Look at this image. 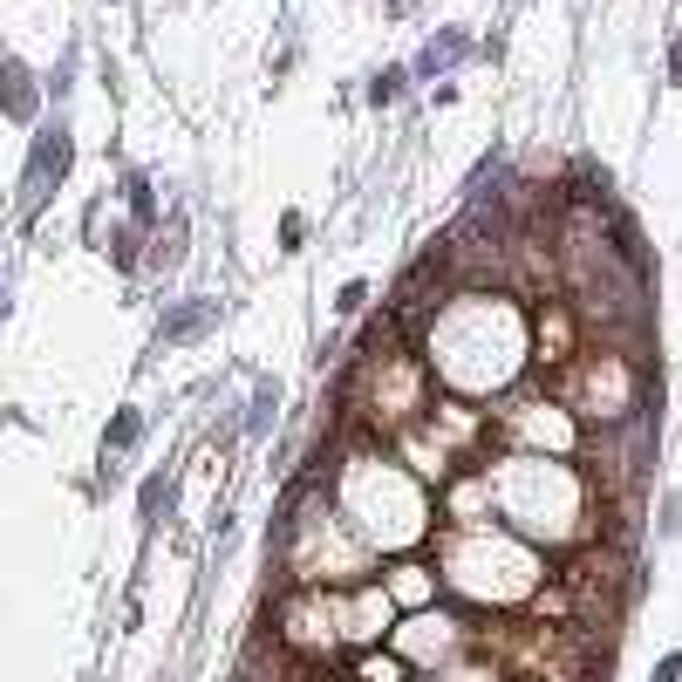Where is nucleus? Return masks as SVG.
I'll list each match as a JSON object with an SVG mask.
<instances>
[{
	"mask_svg": "<svg viewBox=\"0 0 682 682\" xmlns=\"http://www.w3.org/2000/svg\"><path fill=\"white\" fill-rule=\"evenodd\" d=\"M62 171H69V130H48V137L35 144V171H28L35 198H41V185H48V178H62Z\"/></svg>",
	"mask_w": 682,
	"mask_h": 682,
	"instance_id": "1",
	"label": "nucleus"
},
{
	"mask_svg": "<svg viewBox=\"0 0 682 682\" xmlns=\"http://www.w3.org/2000/svg\"><path fill=\"white\" fill-rule=\"evenodd\" d=\"M212 314H219V301H185L178 314H164V328H157V341H191L212 328Z\"/></svg>",
	"mask_w": 682,
	"mask_h": 682,
	"instance_id": "2",
	"label": "nucleus"
},
{
	"mask_svg": "<svg viewBox=\"0 0 682 682\" xmlns=\"http://www.w3.org/2000/svg\"><path fill=\"white\" fill-rule=\"evenodd\" d=\"M0 103H7V116H35V89H28L21 62H0Z\"/></svg>",
	"mask_w": 682,
	"mask_h": 682,
	"instance_id": "3",
	"label": "nucleus"
},
{
	"mask_svg": "<svg viewBox=\"0 0 682 682\" xmlns=\"http://www.w3.org/2000/svg\"><path fill=\"white\" fill-rule=\"evenodd\" d=\"M464 48H471L464 35H437V41H430V48L417 55V69H423V76H437V69H451V62H464Z\"/></svg>",
	"mask_w": 682,
	"mask_h": 682,
	"instance_id": "4",
	"label": "nucleus"
},
{
	"mask_svg": "<svg viewBox=\"0 0 682 682\" xmlns=\"http://www.w3.org/2000/svg\"><path fill=\"white\" fill-rule=\"evenodd\" d=\"M403 82H410L403 69H382V76L369 82V103H396V96H403Z\"/></svg>",
	"mask_w": 682,
	"mask_h": 682,
	"instance_id": "5",
	"label": "nucleus"
},
{
	"mask_svg": "<svg viewBox=\"0 0 682 682\" xmlns=\"http://www.w3.org/2000/svg\"><path fill=\"white\" fill-rule=\"evenodd\" d=\"M130 444H137V417L123 410V417L110 423V437H103V451H130Z\"/></svg>",
	"mask_w": 682,
	"mask_h": 682,
	"instance_id": "6",
	"label": "nucleus"
},
{
	"mask_svg": "<svg viewBox=\"0 0 682 682\" xmlns=\"http://www.w3.org/2000/svg\"><path fill=\"white\" fill-rule=\"evenodd\" d=\"M123 198H130V212H137V219H151V212H157V198H151V185H144V178H130V185H123Z\"/></svg>",
	"mask_w": 682,
	"mask_h": 682,
	"instance_id": "7",
	"label": "nucleus"
},
{
	"mask_svg": "<svg viewBox=\"0 0 682 682\" xmlns=\"http://www.w3.org/2000/svg\"><path fill=\"white\" fill-rule=\"evenodd\" d=\"M164 498H171V485H164V478H151V485H144V519H157V505H164Z\"/></svg>",
	"mask_w": 682,
	"mask_h": 682,
	"instance_id": "8",
	"label": "nucleus"
},
{
	"mask_svg": "<svg viewBox=\"0 0 682 682\" xmlns=\"http://www.w3.org/2000/svg\"><path fill=\"white\" fill-rule=\"evenodd\" d=\"M676 669H682V655H662V669H655V682H676Z\"/></svg>",
	"mask_w": 682,
	"mask_h": 682,
	"instance_id": "9",
	"label": "nucleus"
},
{
	"mask_svg": "<svg viewBox=\"0 0 682 682\" xmlns=\"http://www.w3.org/2000/svg\"><path fill=\"white\" fill-rule=\"evenodd\" d=\"M669 76L682 82V41H676V48H669Z\"/></svg>",
	"mask_w": 682,
	"mask_h": 682,
	"instance_id": "10",
	"label": "nucleus"
}]
</instances>
